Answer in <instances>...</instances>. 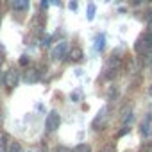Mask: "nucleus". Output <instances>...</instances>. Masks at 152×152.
<instances>
[{
  "mask_svg": "<svg viewBox=\"0 0 152 152\" xmlns=\"http://www.w3.org/2000/svg\"><path fill=\"white\" fill-rule=\"evenodd\" d=\"M134 50L140 56H150L152 54V32H145L141 34L136 43H134Z\"/></svg>",
  "mask_w": 152,
  "mask_h": 152,
  "instance_id": "1",
  "label": "nucleus"
},
{
  "mask_svg": "<svg viewBox=\"0 0 152 152\" xmlns=\"http://www.w3.org/2000/svg\"><path fill=\"white\" fill-rule=\"evenodd\" d=\"M18 83H20V72L13 66V68H9L7 72H6V77H4V84H6V88H9V90H15L16 86H18Z\"/></svg>",
  "mask_w": 152,
  "mask_h": 152,
  "instance_id": "2",
  "label": "nucleus"
},
{
  "mask_svg": "<svg viewBox=\"0 0 152 152\" xmlns=\"http://www.w3.org/2000/svg\"><path fill=\"white\" fill-rule=\"evenodd\" d=\"M59 125H61V116H59V113H57V111H50L48 116H47V120H45V129H47L48 132H54V131L59 129Z\"/></svg>",
  "mask_w": 152,
  "mask_h": 152,
  "instance_id": "3",
  "label": "nucleus"
},
{
  "mask_svg": "<svg viewBox=\"0 0 152 152\" xmlns=\"http://www.w3.org/2000/svg\"><path fill=\"white\" fill-rule=\"evenodd\" d=\"M66 50H68V43H66V41H59V43L52 48V57H54L56 61H59V59L64 57Z\"/></svg>",
  "mask_w": 152,
  "mask_h": 152,
  "instance_id": "4",
  "label": "nucleus"
},
{
  "mask_svg": "<svg viewBox=\"0 0 152 152\" xmlns=\"http://www.w3.org/2000/svg\"><path fill=\"white\" fill-rule=\"evenodd\" d=\"M23 81H25L27 84H34L36 81H39V72L34 70V68L25 70V72H23Z\"/></svg>",
  "mask_w": 152,
  "mask_h": 152,
  "instance_id": "5",
  "label": "nucleus"
},
{
  "mask_svg": "<svg viewBox=\"0 0 152 152\" xmlns=\"http://www.w3.org/2000/svg\"><path fill=\"white\" fill-rule=\"evenodd\" d=\"M106 116H107V115H106V109H102V111L95 116V120H93V124H91L95 131H102V129H104V125H106Z\"/></svg>",
  "mask_w": 152,
  "mask_h": 152,
  "instance_id": "6",
  "label": "nucleus"
},
{
  "mask_svg": "<svg viewBox=\"0 0 152 152\" xmlns=\"http://www.w3.org/2000/svg\"><path fill=\"white\" fill-rule=\"evenodd\" d=\"M120 66H122V57H118V50H115L107 61V70H120Z\"/></svg>",
  "mask_w": 152,
  "mask_h": 152,
  "instance_id": "7",
  "label": "nucleus"
},
{
  "mask_svg": "<svg viewBox=\"0 0 152 152\" xmlns=\"http://www.w3.org/2000/svg\"><path fill=\"white\" fill-rule=\"evenodd\" d=\"M150 134H152V122H150V116H147L141 122V136L143 138H148Z\"/></svg>",
  "mask_w": 152,
  "mask_h": 152,
  "instance_id": "8",
  "label": "nucleus"
},
{
  "mask_svg": "<svg viewBox=\"0 0 152 152\" xmlns=\"http://www.w3.org/2000/svg\"><path fill=\"white\" fill-rule=\"evenodd\" d=\"M68 59H70V61H81V59H83V50H81L79 47L70 48V52H68Z\"/></svg>",
  "mask_w": 152,
  "mask_h": 152,
  "instance_id": "9",
  "label": "nucleus"
},
{
  "mask_svg": "<svg viewBox=\"0 0 152 152\" xmlns=\"http://www.w3.org/2000/svg\"><path fill=\"white\" fill-rule=\"evenodd\" d=\"M16 11H27L29 9V0H9Z\"/></svg>",
  "mask_w": 152,
  "mask_h": 152,
  "instance_id": "10",
  "label": "nucleus"
},
{
  "mask_svg": "<svg viewBox=\"0 0 152 152\" xmlns=\"http://www.w3.org/2000/svg\"><path fill=\"white\" fill-rule=\"evenodd\" d=\"M6 152H23V150H22V145L18 141H11L6 145Z\"/></svg>",
  "mask_w": 152,
  "mask_h": 152,
  "instance_id": "11",
  "label": "nucleus"
},
{
  "mask_svg": "<svg viewBox=\"0 0 152 152\" xmlns=\"http://www.w3.org/2000/svg\"><path fill=\"white\" fill-rule=\"evenodd\" d=\"M73 152H91V147H90L88 143H81V145L75 147V150H73Z\"/></svg>",
  "mask_w": 152,
  "mask_h": 152,
  "instance_id": "12",
  "label": "nucleus"
},
{
  "mask_svg": "<svg viewBox=\"0 0 152 152\" xmlns=\"http://www.w3.org/2000/svg\"><path fill=\"white\" fill-rule=\"evenodd\" d=\"M102 48H104V34H99L97 36V50L100 52Z\"/></svg>",
  "mask_w": 152,
  "mask_h": 152,
  "instance_id": "13",
  "label": "nucleus"
},
{
  "mask_svg": "<svg viewBox=\"0 0 152 152\" xmlns=\"http://www.w3.org/2000/svg\"><path fill=\"white\" fill-rule=\"evenodd\" d=\"M93 18H95V6L90 4L88 6V20H93Z\"/></svg>",
  "mask_w": 152,
  "mask_h": 152,
  "instance_id": "14",
  "label": "nucleus"
},
{
  "mask_svg": "<svg viewBox=\"0 0 152 152\" xmlns=\"http://www.w3.org/2000/svg\"><path fill=\"white\" fill-rule=\"evenodd\" d=\"M107 72H109V73H107V79H109V81H113L116 75H118V70H107Z\"/></svg>",
  "mask_w": 152,
  "mask_h": 152,
  "instance_id": "15",
  "label": "nucleus"
},
{
  "mask_svg": "<svg viewBox=\"0 0 152 152\" xmlns=\"http://www.w3.org/2000/svg\"><path fill=\"white\" fill-rule=\"evenodd\" d=\"M50 43H52V36H45L43 38V45L45 47H50Z\"/></svg>",
  "mask_w": 152,
  "mask_h": 152,
  "instance_id": "16",
  "label": "nucleus"
},
{
  "mask_svg": "<svg viewBox=\"0 0 152 152\" xmlns=\"http://www.w3.org/2000/svg\"><path fill=\"white\" fill-rule=\"evenodd\" d=\"M147 29H148V32H152V13H150L148 20H147Z\"/></svg>",
  "mask_w": 152,
  "mask_h": 152,
  "instance_id": "17",
  "label": "nucleus"
},
{
  "mask_svg": "<svg viewBox=\"0 0 152 152\" xmlns=\"http://www.w3.org/2000/svg\"><path fill=\"white\" fill-rule=\"evenodd\" d=\"M131 118H132V116H131V109H127V111H125V115H124V120H125V122H129Z\"/></svg>",
  "mask_w": 152,
  "mask_h": 152,
  "instance_id": "18",
  "label": "nucleus"
},
{
  "mask_svg": "<svg viewBox=\"0 0 152 152\" xmlns=\"http://www.w3.org/2000/svg\"><path fill=\"white\" fill-rule=\"evenodd\" d=\"M72 99H73V102H79L77 99H81V93H77V91H75V93H72Z\"/></svg>",
  "mask_w": 152,
  "mask_h": 152,
  "instance_id": "19",
  "label": "nucleus"
},
{
  "mask_svg": "<svg viewBox=\"0 0 152 152\" xmlns=\"http://www.w3.org/2000/svg\"><path fill=\"white\" fill-rule=\"evenodd\" d=\"M27 63H29L27 56H22V57H20V64H27Z\"/></svg>",
  "mask_w": 152,
  "mask_h": 152,
  "instance_id": "20",
  "label": "nucleus"
},
{
  "mask_svg": "<svg viewBox=\"0 0 152 152\" xmlns=\"http://www.w3.org/2000/svg\"><path fill=\"white\" fill-rule=\"evenodd\" d=\"M56 152H70V150H68V148H64V147H57V148H56Z\"/></svg>",
  "mask_w": 152,
  "mask_h": 152,
  "instance_id": "21",
  "label": "nucleus"
},
{
  "mask_svg": "<svg viewBox=\"0 0 152 152\" xmlns=\"http://www.w3.org/2000/svg\"><path fill=\"white\" fill-rule=\"evenodd\" d=\"M2 61H4V48L0 47V64H2Z\"/></svg>",
  "mask_w": 152,
  "mask_h": 152,
  "instance_id": "22",
  "label": "nucleus"
},
{
  "mask_svg": "<svg viewBox=\"0 0 152 152\" xmlns=\"http://www.w3.org/2000/svg\"><path fill=\"white\" fill-rule=\"evenodd\" d=\"M70 9L75 11V9H77V4H75V2H70Z\"/></svg>",
  "mask_w": 152,
  "mask_h": 152,
  "instance_id": "23",
  "label": "nucleus"
},
{
  "mask_svg": "<svg viewBox=\"0 0 152 152\" xmlns=\"http://www.w3.org/2000/svg\"><path fill=\"white\" fill-rule=\"evenodd\" d=\"M134 4H141V2H145V0H132Z\"/></svg>",
  "mask_w": 152,
  "mask_h": 152,
  "instance_id": "24",
  "label": "nucleus"
},
{
  "mask_svg": "<svg viewBox=\"0 0 152 152\" xmlns=\"http://www.w3.org/2000/svg\"><path fill=\"white\" fill-rule=\"evenodd\" d=\"M0 22H2V15H0Z\"/></svg>",
  "mask_w": 152,
  "mask_h": 152,
  "instance_id": "25",
  "label": "nucleus"
}]
</instances>
